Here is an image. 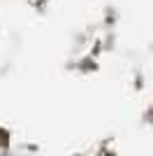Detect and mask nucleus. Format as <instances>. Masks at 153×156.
<instances>
[{
    "label": "nucleus",
    "mask_w": 153,
    "mask_h": 156,
    "mask_svg": "<svg viewBox=\"0 0 153 156\" xmlns=\"http://www.w3.org/2000/svg\"><path fill=\"white\" fill-rule=\"evenodd\" d=\"M5 142H7V135L2 133V130H0V144H5Z\"/></svg>",
    "instance_id": "f257e3e1"
}]
</instances>
